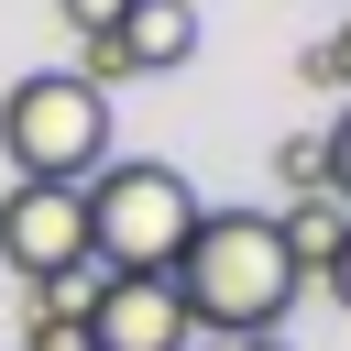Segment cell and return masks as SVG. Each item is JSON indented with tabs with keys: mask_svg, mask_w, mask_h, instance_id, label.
I'll return each mask as SVG.
<instances>
[{
	"mask_svg": "<svg viewBox=\"0 0 351 351\" xmlns=\"http://www.w3.org/2000/svg\"><path fill=\"white\" fill-rule=\"evenodd\" d=\"M55 11H66V33H77V44H88V33H110V22H121V0H55Z\"/></svg>",
	"mask_w": 351,
	"mask_h": 351,
	"instance_id": "11",
	"label": "cell"
},
{
	"mask_svg": "<svg viewBox=\"0 0 351 351\" xmlns=\"http://www.w3.org/2000/svg\"><path fill=\"white\" fill-rule=\"evenodd\" d=\"M176 307L197 340H274L285 307H296V263L274 252V219L263 208H197L186 252H176Z\"/></svg>",
	"mask_w": 351,
	"mask_h": 351,
	"instance_id": "1",
	"label": "cell"
},
{
	"mask_svg": "<svg viewBox=\"0 0 351 351\" xmlns=\"http://www.w3.org/2000/svg\"><path fill=\"white\" fill-rule=\"evenodd\" d=\"M0 154H11V176L88 186V176L110 165V99H99L88 77H66V66H33V77H11V99H0Z\"/></svg>",
	"mask_w": 351,
	"mask_h": 351,
	"instance_id": "3",
	"label": "cell"
},
{
	"mask_svg": "<svg viewBox=\"0 0 351 351\" xmlns=\"http://www.w3.org/2000/svg\"><path fill=\"white\" fill-rule=\"evenodd\" d=\"M88 263L99 274H176L186 230H197V186L154 154H110L88 186Z\"/></svg>",
	"mask_w": 351,
	"mask_h": 351,
	"instance_id": "2",
	"label": "cell"
},
{
	"mask_svg": "<svg viewBox=\"0 0 351 351\" xmlns=\"http://www.w3.org/2000/svg\"><path fill=\"white\" fill-rule=\"evenodd\" d=\"M110 55H121V77H165V66H186V55H197V0H121Z\"/></svg>",
	"mask_w": 351,
	"mask_h": 351,
	"instance_id": "6",
	"label": "cell"
},
{
	"mask_svg": "<svg viewBox=\"0 0 351 351\" xmlns=\"http://www.w3.org/2000/svg\"><path fill=\"white\" fill-rule=\"evenodd\" d=\"M318 285H329V296H340V318H351V241H340V263H329Z\"/></svg>",
	"mask_w": 351,
	"mask_h": 351,
	"instance_id": "13",
	"label": "cell"
},
{
	"mask_svg": "<svg viewBox=\"0 0 351 351\" xmlns=\"http://www.w3.org/2000/svg\"><path fill=\"white\" fill-rule=\"evenodd\" d=\"M318 186H329V197L351 208V110H340V121L318 132Z\"/></svg>",
	"mask_w": 351,
	"mask_h": 351,
	"instance_id": "9",
	"label": "cell"
},
{
	"mask_svg": "<svg viewBox=\"0 0 351 351\" xmlns=\"http://www.w3.org/2000/svg\"><path fill=\"white\" fill-rule=\"evenodd\" d=\"M241 351H285V340H241Z\"/></svg>",
	"mask_w": 351,
	"mask_h": 351,
	"instance_id": "14",
	"label": "cell"
},
{
	"mask_svg": "<svg viewBox=\"0 0 351 351\" xmlns=\"http://www.w3.org/2000/svg\"><path fill=\"white\" fill-rule=\"evenodd\" d=\"M77 329H88V351H186V340H197L165 274H88Z\"/></svg>",
	"mask_w": 351,
	"mask_h": 351,
	"instance_id": "5",
	"label": "cell"
},
{
	"mask_svg": "<svg viewBox=\"0 0 351 351\" xmlns=\"http://www.w3.org/2000/svg\"><path fill=\"white\" fill-rule=\"evenodd\" d=\"M318 77H329V88H351V22H340V33L318 44Z\"/></svg>",
	"mask_w": 351,
	"mask_h": 351,
	"instance_id": "12",
	"label": "cell"
},
{
	"mask_svg": "<svg viewBox=\"0 0 351 351\" xmlns=\"http://www.w3.org/2000/svg\"><path fill=\"white\" fill-rule=\"evenodd\" d=\"M274 186H285V197H329V186H318V132H285V143H274Z\"/></svg>",
	"mask_w": 351,
	"mask_h": 351,
	"instance_id": "8",
	"label": "cell"
},
{
	"mask_svg": "<svg viewBox=\"0 0 351 351\" xmlns=\"http://www.w3.org/2000/svg\"><path fill=\"white\" fill-rule=\"evenodd\" d=\"M22 351H88V329H77V307H44V318H33V340H22Z\"/></svg>",
	"mask_w": 351,
	"mask_h": 351,
	"instance_id": "10",
	"label": "cell"
},
{
	"mask_svg": "<svg viewBox=\"0 0 351 351\" xmlns=\"http://www.w3.org/2000/svg\"><path fill=\"white\" fill-rule=\"evenodd\" d=\"M0 263H11L22 285L99 274V263H88V197H77V186H44V176H11V186H0Z\"/></svg>",
	"mask_w": 351,
	"mask_h": 351,
	"instance_id": "4",
	"label": "cell"
},
{
	"mask_svg": "<svg viewBox=\"0 0 351 351\" xmlns=\"http://www.w3.org/2000/svg\"><path fill=\"white\" fill-rule=\"evenodd\" d=\"M274 219V252L296 263V285H318L329 263H340V241H351V208L340 197H285V208H263Z\"/></svg>",
	"mask_w": 351,
	"mask_h": 351,
	"instance_id": "7",
	"label": "cell"
}]
</instances>
